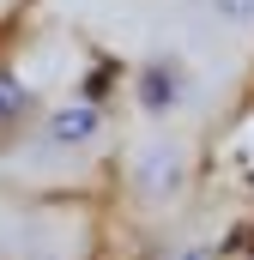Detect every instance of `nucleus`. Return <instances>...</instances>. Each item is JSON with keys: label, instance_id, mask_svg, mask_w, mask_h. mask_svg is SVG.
<instances>
[{"label": "nucleus", "instance_id": "nucleus-1", "mask_svg": "<svg viewBox=\"0 0 254 260\" xmlns=\"http://www.w3.org/2000/svg\"><path fill=\"white\" fill-rule=\"evenodd\" d=\"M133 182H139V194H151V200L182 194V182H188V151H182L176 139H145V145L133 151Z\"/></svg>", "mask_w": 254, "mask_h": 260}, {"label": "nucleus", "instance_id": "nucleus-2", "mask_svg": "<svg viewBox=\"0 0 254 260\" xmlns=\"http://www.w3.org/2000/svg\"><path fill=\"white\" fill-rule=\"evenodd\" d=\"M97 133H103V115H97L91 103H61V109L49 115V145H61V151L91 145Z\"/></svg>", "mask_w": 254, "mask_h": 260}, {"label": "nucleus", "instance_id": "nucleus-3", "mask_svg": "<svg viewBox=\"0 0 254 260\" xmlns=\"http://www.w3.org/2000/svg\"><path fill=\"white\" fill-rule=\"evenodd\" d=\"M176 103H182V73H176V61H151L139 73V109L145 115H170Z\"/></svg>", "mask_w": 254, "mask_h": 260}, {"label": "nucleus", "instance_id": "nucleus-4", "mask_svg": "<svg viewBox=\"0 0 254 260\" xmlns=\"http://www.w3.org/2000/svg\"><path fill=\"white\" fill-rule=\"evenodd\" d=\"M206 12L218 24H230V30H248L254 24V0H206Z\"/></svg>", "mask_w": 254, "mask_h": 260}, {"label": "nucleus", "instance_id": "nucleus-5", "mask_svg": "<svg viewBox=\"0 0 254 260\" xmlns=\"http://www.w3.org/2000/svg\"><path fill=\"white\" fill-rule=\"evenodd\" d=\"M18 91H24V73H6V79H0V115H18V109H24Z\"/></svg>", "mask_w": 254, "mask_h": 260}]
</instances>
